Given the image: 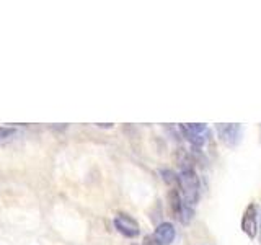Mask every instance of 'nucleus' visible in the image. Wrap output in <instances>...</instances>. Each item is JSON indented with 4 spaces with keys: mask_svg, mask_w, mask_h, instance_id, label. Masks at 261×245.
Returning a JSON list of instances; mask_svg holds the SVG:
<instances>
[{
    "mask_svg": "<svg viewBox=\"0 0 261 245\" xmlns=\"http://www.w3.org/2000/svg\"><path fill=\"white\" fill-rule=\"evenodd\" d=\"M153 237L157 239L162 245H171L176 237V229L171 223H162L155 229Z\"/></svg>",
    "mask_w": 261,
    "mask_h": 245,
    "instance_id": "nucleus-6",
    "label": "nucleus"
},
{
    "mask_svg": "<svg viewBox=\"0 0 261 245\" xmlns=\"http://www.w3.org/2000/svg\"><path fill=\"white\" fill-rule=\"evenodd\" d=\"M179 131L186 137V141L193 147H196V149H201L211 137V129L204 122H186V125H179Z\"/></svg>",
    "mask_w": 261,
    "mask_h": 245,
    "instance_id": "nucleus-2",
    "label": "nucleus"
},
{
    "mask_svg": "<svg viewBox=\"0 0 261 245\" xmlns=\"http://www.w3.org/2000/svg\"><path fill=\"white\" fill-rule=\"evenodd\" d=\"M179 165V174H178V190L181 194L183 201L188 206H194L199 201V193H201V185H199V177L196 174L193 167V162L188 155L183 152V157L178 160Z\"/></svg>",
    "mask_w": 261,
    "mask_h": 245,
    "instance_id": "nucleus-1",
    "label": "nucleus"
},
{
    "mask_svg": "<svg viewBox=\"0 0 261 245\" xmlns=\"http://www.w3.org/2000/svg\"><path fill=\"white\" fill-rule=\"evenodd\" d=\"M12 134H15L13 128H0V141L5 139V137H8V136H12Z\"/></svg>",
    "mask_w": 261,
    "mask_h": 245,
    "instance_id": "nucleus-8",
    "label": "nucleus"
},
{
    "mask_svg": "<svg viewBox=\"0 0 261 245\" xmlns=\"http://www.w3.org/2000/svg\"><path fill=\"white\" fill-rule=\"evenodd\" d=\"M217 136L225 147L228 149H235L237 145H240L243 139V126L242 125H233V122H225V125H217L216 126Z\"/></svg>",
    "mask_w": 261,
    "mask_h": 245,
    "instance_id": "nucleus-3",
    "label": "nucleus"
},
{
    "mask_svg": "<svg viewBox=\"0 0 261 245\" xmlns=\"http://www.w3.org/2000/svg\"><path fill=\"white\" fill-rule=\"evenodd\" d=\"M142 245H162V243H160L157 239H155L153 235H145V237H144Z\"/></svg>",
    "mask_w": 261,
    "mask_h": 245,
    "instance_id": "nucleus-9",
    "label": "nucleus"
},
{
    "mask_svg": "<svg viewBox=\"0 0 261 245\" xmlns=\"http://www.w3.org/2000/svg\"><path fill=\"white\" fill-rule=\"evenodd\" d=\"M258 240H259V243H261V212H259V216H258Z\"/></svg>",
    "mask_w": 261,
    "mask_h": 245,
    "instance_id": "nucleus-10",
    "label": "nucleus"
},
{
    "mask_svg": "<svg viewBox=\"0 0 261 245\" xmlns=\"http://www.w3.org/2000/svg\"><path fill=\"white\" fill-rule=\"evenodd\" d=\"M114 227L118 229L119 234L129 237V239H136L141 234V226H139L137 220L133 216L124 214V212H118L114 216Z\"/></svg>",
    "mask_w": 261,
    "mask_h": 245,
    "instance_id": "nucleus-4",
    "label": "nucleus"
},
{
    "mask_svg": "<svg viewBox=\"0 0 261 245\" xmlns=\"http://www.w3.org/2000/svg\"><path fill=\"white\" fill-rule=\"evenodd\" d=\"M258 216L259 211L255 203L248 204L242 216V231L248 235V239H256L258 235Z\"/></svg>",
    "mask_w": 261,
    "mask_h": 245,
    "instance_id": "nucleus-5",
    "label": "nucleus"
},
{
    "mask_svg": "<svg viewBox=\"0 0 261 245\" xmlns=\"http://www.w3.org/2000/svg\"><path fill=\"white\" fill-rule=\"evenodd\" d=\"M160 174H162L163 182L167 185H170L171 188H178V174H175V172H171V170H160Z\"/></svg>",
    "mask_w": 261,
    "mask_h": 245,
    "instance_id": "nucleus-7",
    "label": "nucleus"
}]
</instances>
